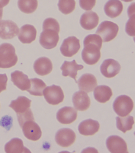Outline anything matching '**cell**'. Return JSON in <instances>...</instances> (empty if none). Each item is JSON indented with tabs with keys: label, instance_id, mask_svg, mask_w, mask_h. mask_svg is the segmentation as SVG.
I'll use <instances>...</instances> for the list:
<instances>
[{
	"label": "cell",
	"instance_id": "obj_7",
	"mask_svg": "<svg viewBox=\"0 0 135 153\" xmlns=\"http://www.w3.org/2000/svg\"><path fill=\"white\" fill-rule=\"evenodd\" d=\"M43 95L49 104L57 105L63 101L64 94L62 88L56 85L48 86L43 91Z\"/></svg>",
	"mask_w": 135,
	"mask_h": 153
},
{
	"label": "cell",
	"instance_id": "obj_5",
	"mask_svg": "<svg viewBox=\"0 0 135 153\" xmlns=\"http://www.w3.org/2000/svg\"><path fill=\"white\" fill-rule=\"evenodd\" d=\"M134 108V103L131 97L121 95L115 99L113 104L114 111L121 117L128 116Z\"/></svg>",
	"mask_w": 135,
	"mask_h": 153
},
{
	"label": "cell",
	"instance_id": "obj_3",
	"mask_svg": "<svg viewBox=\"0 0 135 153\" xmlns=\"http://www.w3.org/2000/svg\"><path fill=\"white\" fill-rule=\"evenodd\" d=\"M32 100L24 96H19L12 100L9 105L17 114L18 121L21 128L23 124L28 121H34V118L30 107Z\"/></svg>",
	"mask_w": 135,
	"mask_h": 153
},
{
	"label": "cell",
	"instance_id": "obj_14",
	"mask_svg": "<svg viewBox=\"0 0 135 153\" xmlns=\"http://www.w3.org/2000/svg\"><path fill=\"white\" fill-rule=\"evenodd\" d=\"M77 117V111L74 108L64 107L60 108L56 114V119L62 124L68 125L74 122Z\"/></svg>",
	"mask_w": 135,
	"mask_h": 153
},
{
	"label": "cell",
	"instance_id": "obj_29",
	"mask_svg": "<svg viewBox=\"0 0 135 153\" xmlns=\"http://www.w3.org/2000/svg\"><path fill=\"white\" fill-rule=\"evenodd\" d=\"M57 5L61 13L68 15L74 10L76 2L75 0H59Z\"/></svg>",
	"mask_w": 135,
	"mask_h": 153
},
{
	"label": "cell",
	"instance_id": "obj_10",
	"mask_svg": "<svg viewBox=\"0 0 135 153\" xmlns=\"http://www.w3.org/2000/svg\"><path fill=\"white\" fill-rule=\"evenodd\" d=\"M19 33V28L17 24L10 20L0 21V38L2 39H10Z\"/></svg>",
	"mask_w": 135,
	"mask_h": 153
},
{
	"label": "cell",
	"instance_id": "obj_17",
	"mask_svg": "<svg viewBox=\"0 0 135 153\" xmlns=\"http://www.w3.org/2000/svg\"><path fill=\"white\" fill-rule=\"evenodd\" d=\"M100 18L98 14L94 12H86L81 16L80 18L81 26L87 30H91L96 28L99 22Z\"/></svg>",
	"mask_w": 135,
	"mask_h": 153
},
{
	"label": "cell",
	"instance_id": "obj_18",
	"mask_svg": "<svg viewBox=\"0 0 135 153\" xmlns=\"http://www.w3.org/2000/svg\"><path fill=\"white\" fill-rule=\"evenodd\" d=\"M100 125L98 122L91 119L84 120L79 124L78 130L84 136H93L98 131Z\"/></svg>",
	"mask_w": 135,
	"mask_h": 153
},
{
	"label": "cell",
	"instance_id": "obj_8",
	"mask_svg": "<svg viewBox=\"0 0 135 153\" xmlns=\"http://www.w3.org/2000/svg\"><path fill=\"white\" fill-rule=\"evenodd\" d=\"M80 48V40L74 36H71L64 40L60 51L63 56L71 57L79 51Z\"/></svg>",
	"mask_w": 135,
	"mask_h": 153
},
{
	"label": "cell",
	"instance_id": "obj_9",
	"mask_svg": "<svg viewBox=\"0 0 135 153\" xmlns=\"http://www.w3.org/2000/svg\"><path fill=\"white\" fill-rule=\"evenodd\" d=\"M76 134L71 129L63 128L57 131L55 140L59 146L62 147L70 146L75 142Z\"/></svg>",
	"mask_w": 135,
	"mask_h": 153
},
{
	"label": "cell",
	"instance_id": "obj_30",
	"mask_svg": "<svg viewBox=\"0 0 135 153\" xmlns=\"http://www.w3.org/2000/svg\"><path fill=\"white\" fill-rule=\"evenodd\" d=\"M130 19L127 22L125 26V31L128 35L131 36L135 35V15L130 16Z\"/></svg>",
	"mask_w": 135,
	"mask_h": 153
},
{
	"label": "cell",
	"instance_id": "obj_19",
	"mask_svg": "<svg viewBox=\"0 0 135 153\" xmlns=\"http://www.w3.org/2000/svg\"><path fill=\"white\" fill-rule=\"evenodd\" d=\"M77 83H78L79 89L87 93L92 92L98 84L96 77L90 73L83 74L79 78Z\"/></svg>",
	"mask_w": 135,
	"mask_h": 153
},
{
	"label": "cell",
	"instance_id": "obj_16",
	"mask_svg": "<svg viewBox=\"0 0 135 153\" xmlns=\"http://www.w3.org/2000/svg\"><path fill=\"white\" fill-rule=\"evenodd\" d=\"M33 68L38 75H47L53 70V64L50 59L46 57H42L37 59L33 65Z\"/></svg>",
	"mask_w": 135,
	"mask_h": 153
},
{
	"label": "cell",
	"instance_id": "obj_26",
	"mask_svg": "<svg viewBox=\"0 0 135 153\" xmlns=\"http://www.w3.org/2000/svg\"><path fill=\"white\" fill-rule=\"evenodd\" d=\"M30 87L27 91L31 95L34 96H43V91L46 87V85L43 80L38 78L29 79Z\"/></svg>",
	"mask_w": 135,
	"mask_h": 153
},
{
	"label": "cell",
	"instance_id": "obj_27",
	"mask_svg": "<svg viewBox=\"0 0 135 153\" xmlns=\"http://www.w3.org/2000/svg\"><path fill=\"white\" fill-rule=\"evenodd\" d=\"M116 126L118 130L123 132L126 133L127 131L131 130L134 125V119L132 116L116 117Z\"/></svg>",
	"mask_w": 135,
	"mask_h": 153
},
{
	"label": "cell",
	"instance_id": "obj_12",
	"mask_svg": "<svg viewBox=\"0 0 135 153\" xmlns=\"http://www.w3.org/2000/svg\"><path fill=\"white\" fill-rule=\"evenodd\" d=\"M21 128L25 137L29 140L37 141L42 136V132L41 128L34 121L26 122Z\"/></svg>",
	"mask_w": 135,
	"mask_h": 153
},
{
	"label": "cell",
	"instance_id": "obj_1",
	"mask_svg": "<svg viewBox=\"0 0 135 153\" xmlns=\"http://www.w3.org/2000/svg\"><path fill=\"white\" fill-rule=\"evenodd\" d=\"M102 41L101 37L97 34L89 35L84 38L82 57L85 64L94 65L99 61Z\"/></svg>",
	"mask_w": 135,
	"mask_h": 153
},
{
	"label": "cell",
	"instance_id": "obj_32",
	"mask_svg": "<svg viewBox=\"0 0 135 153\" xmlns=\"http://www.w3.org/2000/svg\"><path fill=\"white\" fill-rule=\"evenodd\" d=\"M8 78L6 74H0V93L7 89Z\"/></svg>",
	"mask_w": 135,
	"mask_h": 153
},
{
	"label": "cell",
	"instance_id": "obj_22",
	"mask_svg": "<svg viewBox=\"0 0 135 153\" xmlns=\"http://www.w3.org/2000/svg\"><path fill=\"white\" fill-rule=\"evenodd\" d=\"M11 81L15 85L22 91H27L30 87V80L28 76L23 72L16 70L11 74Z\"/></svg>",
	"mask_w": 135,
	"mask_h": 153
},
{
	"label": "cell",
	"instance_id": "obj_31",
	"mask_svg": "<svg viewBox=\"0 0 135 153\" xmlns=\"http://www.w3.org/2000/svg\"><path fill=\"white\" fill-rule=\"evenodd\" d=\"M96 0H79L81 7L84 10H91L96 5Z\"/></svg>",
	"mask_w": 135,
	"mask_h": 153
},
{
	"label": "cell",
	"instance_id": "obj_6",
	"mask_svg": "<svg viewBox=\"0 0 135 153\" xmlns=\"http://www.w3.org/2000/svg\"><path fill=\"white\" fill-rule=\"evenodd\" d=\"M118 31V26L116 23L109 21H104L99 25L96 33L101 37L103 42H108L116 37Z\"/></svg>",
	"mask_w": 135,
	"mask_h": 153
},
{
	"label": "cell",
	"instance_id": "obj_25",
	"mask_svg": "<svg viewBox=\"0 0 135 153\" xmlns=\"http://www.w3.org/2000/svg\"><path fill=\"white\" fill-rule=\"evenodd\" d=\"M112 94V90L107 85L98 86L94 91L95 99L101 103H105L109 101Z\"/></svg>",
	"mask_w": 135,
	"mask_h": 153
},
{
	"label": "cell",
	"instance_id": "obj_13",
	"mask_svg": "<svg viewBox=\"0 0 135 153\" xmlns=\"http://www.w3.org/2000/svg\"><path fill=\"white\" fill-rule=\"evenodd\" d=\"M121 66L118 62L112 59L104 60L100 68L101 73L107 78H114L120 72Z\"/></svg>",
	"mask_w": 135,
	"mask_h": 153
},
{
	"label": "cell",
	"instance_id": "obj_35",
	"mask_svg": "<svg viewBox=\"0 0 135 153\" xmlns=\"http://www.w3.org/2000/svg\"><path fill=\"white\" fill-rule=\"evenodd\" d=\"M122 1H125V2H126V3H128V2H130V1H132L133 0H122Z\"/></svg>",
	"mask_w": 135,
	"mask_h": 153
},
{
	"label": "cell",
	"instance_id": "obj_4",
	"mask_svg": "<svg viewBox=\"0 0 135 153\" xmlns=\"http://www.w3.org/2000/svg\"><path fill=\"white\" fill-rule=\"evenodd\" d=\"M18 58L14 47L10 43L0 45V68H9L17 64Z\"/></svg>",
	"mask_w": 135,
	"mask_h": 153
},
{
	"label": "cell",
	"instance_id": "obj_24",
	"mask_svg": "<svg viewBox=\"0 0 135 153\" xmlns=\"http://www.w3.org/2000/svg\"><path fill=\"white\" fill-rule=\"evenodd\" d=\"M4 150L7 153H31L28 148L24 146L23 142L19 138L11 140L5 144Z\"/></svg>",
	"mask_w": 135,
	"mask_h": 153
},
{
	"label": "cell",
	"instance_id": "obj_15",
	"mask_svg": "<svg viewBox=\"0 0 135 153\" xmlns=\"http://www.w3.org/2000/svg\"><path fill=\"white\" fill-rule=\"evenodd\" d=\"M74 108L79 111H85L90 106V99L86 92L80 91L75 92L72 98Z\"/></svg>",
	"mask_w": 135,
	"mask_h": 153
},
{
	"label": "cell",
	"instance_id": "obj_28",
	"mask_svg": "<svg viewBox=\"0 0 135 153\" xmlns=\"http://www.w3.org/2000/svg\"><path fill=\"white\" fill-rule=\"evenodd\" d=\"M18 5L23 13L32 14L37 9L38 3L37 0H18Z\"/></svg>",
	"mask_w": 135,
	"mask_h": 153
},
{
	"label": "cell",
	"instance_id": "obj_23",
	"mask_svg": "<svg viewBox=\"0 0 135 153\" xmlns=\"http://www.w3.org/2000/svg\"><path fill=\"white\" fill-rule=\"evenodd\" d=\"M104 10L108 17L114 19L121 15L123 10V5L119 0H109L105 4Z\"/></svg>",
	"mask_w": 135,
	"mask_h": 153
},
{
	"label": "cell",
	"instance_id": "obj_2",
	"mask_svg": "<svg viewBox=\"0 0 135 153\" xmlns=\"http://www.w3.org/2000/svg\"><path fill=\"white\" fill-rule=\"evenodd\" d=\"M43 30L40 36L41 46L47 50L56 47L59 39L60 26L58 22L54 18H47L43 22Z\"/></svg>",
	"mask_w": 135,
	"mask_h": 153
},
{
	"label": "cell",
	"instance_id": "obj_21",
	"mask_svg": "<svg viewBox=\"0 0 135 153\" xmlns=\"http://www.w3.org/2000/svg\"><path fill=\"white\" fill-rule=\"evenodd\" d=\"M83 68L84 66L81 65H78L75 60L71 62L65 61L60 68V69L62 71L63 76H70L75 80L76 83L77 82L76 80L77 72Z\"/></svg>",
	"mask_w": 135,
	"mask_h": 153
},
{
	"label": "cell",
	"instance_id": "obj_11",
	"mask_svg": "<svg viewBox=\"0 0 135 153\" xmlns=\"http://www.w3.org/2000/svg\"><path fill=\"white\" fill-rule=\"evenodd\" d=\"M106 146L111 153H128L126 142L123 138L117 135L109 137L106 140Z\"/></svg>",
	"mask_w": 135,
	"mask_h": 153
},
{
	"label": "cell",
	"instance_id": "obj_34",
	"mask_svg": "<svg viewBox=\"0 0 135 153\" xmlns=\"http://www.w3.org/2000/svg\"><path fill=\"white\" fill-rule=\"evenodd\" d=\"M3 8H1V9H0V20L3 18Z\"/></svg>",
	"mask_w": 135,
	"mask_h": 153
},
{
	"label": "cell",
	"instance_id": "obj_20",
	"mask_svg": "<svg viewBox=\"0 0 135 153\" xmlns=\"http://www.w3.org/2000/svg\"><path fill=\"white\" fill-rule=\"evenodd\" d=\"M18 38L23 44H30L35 40L37 30L34 26L25 25L21 27Z\"/></svg>",
	"mask_w": 135,
	"mask_h": 153
},
{
	"label": "cell",
	"instance_id": "obj_33",
	"mask_svg": "<svg viewBox=\"0 0 135 153\" xmlns=\"http://www.w3.org/2000/svg\"><path fill=\"white\" fill-rule=\"evenodd\" d=\"M9 1L10 0H0V9H1L8 5Z\"/></svg>",
	"mask_w": 135,
	"mask_h": 153
}]
</instances>
